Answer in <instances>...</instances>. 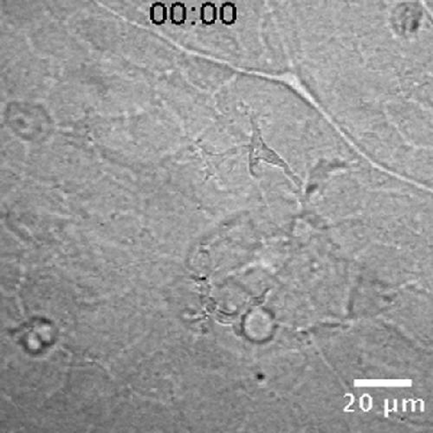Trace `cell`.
<instances>
[{
  "label": "cell",
  "mask_w": 433,
  "mask_h": 433,
  "mask_svg": "<svg viewBox=\"0 0 433 433\" xmlns=\"http://www.w3.org/2000/svg\"><path fill=\"white\" fill-rule=\"evenodd\" d=\"M220 19L223 24L230 25L237 19V9L233 3H223L220 9Z\"/></svg>",
  "instance_id": "1"
},
{
  "label": "cell",
  "mask_w": 433,
  "mask_h": 433,
  "mask_svg": "<svg viewBox=\"0 0 433 433\" xmlns=\"http://www.w3.org/2000/svg\"><path fill=\"white\" fill-rule=\"evenodd\" d=\"M151 21L154 24H163L167 18V10L163 3H155L151 7Z\"/></svg>",
  "instance_id": "2"
},
{
  "label": "cell",
  "mask_w": 433,
  "mask_h": 433,
  "mask_svg": "<svg viewBox=\"0 0 433 433\" xmlns=\"http://www.w3.org/2000/svg\"><path fill=\"white\" fill-rule=\"evenodd\" d=\"M216 8L215 4L210 2L204 3L201 8V20L207 25L214 24L216 20Z\"/></svg>",
  "instance_id": "3"
},
{
  "label": "cell",
  "mask_w": 433,
  "mask_h": 433,
  "mask_svg": "<svg viewBox=\"0 0 433 433\" xmlns=\"http://www.w3.org/2000/svg\"><path fill=\"white\" fill-rule=\"evenodd\" d=\"M187 19V9L183 3L177 2L171 8V20L173 24L180 25Z\"/></svg>",
  "instance_id": "4"
}]
</instances>
